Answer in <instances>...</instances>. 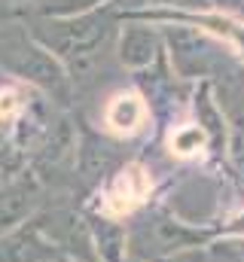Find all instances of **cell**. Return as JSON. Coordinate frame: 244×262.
Here are the masks:
<instances>
[{
	"mask_svg": "<svg viewBox=\"0 0 244 262\" xmlns=\"http://www.w3.org/2000/svg\"><path fill=\"white\" fill-rule=\"evenodd\" d=\"M116 18H119L116 6L101 3L76 15L37 21L34 40H40V46H46L61 64L70 67L73 79H86V73L98 61V52L107 46Z\"/></svg>",
	"mask_w": 244,
	"mask_h": 262,
	"instance_id": "6da1fadb",
	"label": "cell"
},
{
	"mask_svg": "<svg viewBox=\"0 0 244 262\" xmlns=\"http://www.w3.org/2000/svg\"><path fill=\"white\" fill-rule=\"evenodd\" d=\"M89 235L98 262H128V229L116 216L107 213H89Z\"/></svg>",
	"mask_w": 244,
	"mask_h": 262,
	"instance_id": "9c48e42d",
	"label": "cell"
},
{
	"mask_svg": "<svg viewBox=\"0 0 244 262\" xmlns=\"http://www.w3.org/2000/svg\"><path fill=\"white\" fill-rule=\"evenodd\" d=\"M37 204H40V183L28 174L0 186V235L15 232L18 226L31 223L34 220L31 213Z\"/></svg>",
	"mask_w": 244,
	"mask_h": 262,
	"instance_id": "5b68a950",
	"label": "cell"
},
{
	"mask_svg": "<svg viewBox=\"0 0 244 262\" xmlns=\"http://www.w3.org/2000/svg\"><path fill=\"white\" fill-rule=\"evenodd\" d=\"M0 61L18 79L49 92L52 98H58L61 104H67V98H70V76H67L64 64L46 46H34L25 37H9V40L0 43Z\"/></svg>",
	"mask_w": 244,
	"mask_h": 262,
	"instance_id": "3957f363",
	"label": "cell"
},
{
	"mask_svg": "<svg viewBox=\"0 0 244 262\" xmlns=\"http://www.w3.org/2000/svg\"><path fill=\"white\" fill-rule=\"evenodd\" d=\"M55 256H64L52 241L37 229V223H25L15 232L0 235V262H49Z\"/></svg>",
	"mask_w": 244,
	"mask_h": 262,
	"instance_id": "52a82bcc",
	"label": "cell"
},
{
	"mask_svg": "<svg viewBox=\"0 0 244 262\" xmlns=\"http://www.w3.org/2000/svg\"><path fill=\"white\" fill-rule=\"evenodd\" d=\"M128 262H137V259H128Z\"/></svg>",
	"mask_w": 244,
	"mask_h": 262,
	"instance_id": "8fae6325",
	"label": "cell"
},
{
	"mask_svg": "<svg viewBox=\"0 0 244 262\" xmlns=\"http://www.w3.org/2000/svg\"><path fill=\"white\" fill-rule=\"evenodd\" d=\"M162 37H165V46L171 52V64L177 67V73L186 79H198V76H214V73H223V76H232L229 64H232V46H220L217 40H211L205 31L192 28V25H165L162 28Z\"/></svg>",
	"mask_w": 244,
	"mask_h": 262,
	"instance_id": "7a4b0ae2",
	"label": "cell"
},
{
	"mask_svg": "<svg viewBox=\"0 0 244 262\" xmlns=\"http://www.w3.org/2000/svg\"><path fill=\"white\" fill-rule=\"evenodd\" d=\"M165 49V37L162 31H153L150 25H125L119 34V61L128 70H144L150 67L159 52Z\"/></svg>",
	"mask_w": 244,
	"mask_h": 262,
	"instance_id": "ba28073f",
	"label": "cell"
},
{
	"mask_svg": "<svg viewBox=\"0 0 244 262\" xmlns=\"http://www.w3.org/2000/svg\"><path fill=\"white\" fill-rule=\"evenodd\" d=\"M147 119H150V107L144 104V98L137 92H119L110 98L107 110H104V122L107 128L119 137H131L137 131L147 128Z\"/></svg>",
	"mask_w": 244,
	"mask_h": 262,
	"instance_id": "30bf717a",
	"label": "cell"
},
{
	"mask_svg": "<svg viewBox=\"0 0 244 262\" xmlns=\"http://www.w3.org/2000/svg\"><path fill=\"white\" fill-rule=\"evenodd\" d=\"M125 152L119 143L107 134H98L92 128L79 131V146H76V174L83 177L86 186H101L107 183L119 168H125Z\"/></svg>",
	"mask_w": 244,
	"mask_h": 262,
	"instance_id": "277c9868",
	"label": "cell"
},
{
	"mask_svg": "<svg viewBox=\"0 0 244 262\" xmlns=\"http://www.w3.org/2000/svg\"><path fill=\"white\" fill-rule=\"evenodd\" d=\"M150 189H153V180H150L147 168L144 165H125L107 180V201H104L101 213H107V216H113V210L131 213L134 207H140L147 201Z\"/></svg>",
	"mask_w": 244,
	"mask_h": 262,
	"instance_id": "8992f818",
	"label": "cell"
}]
</instances>
